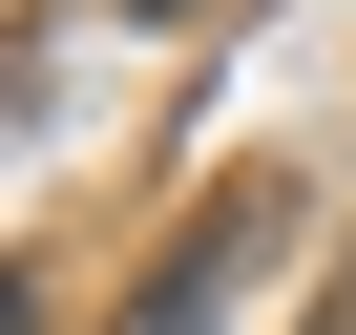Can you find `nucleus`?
<instances>
[{
	"label": "nucleus",
	"mask_w": 356,
	"mask_h": 335,
	"mask_svg": "<svg viewBox=\"0 0 356 335\" xmlns=\"http://www.w3.org/2000/svg\"><path fill=\"white\" fill-rule=\"evenodd\" d=\"M273 252H293V210H273V189H231V210H210L189 252H168V272L126 293V335H210V314H231V293H252Z\"/></svg>",
	"instance_id": "nucleus-1"
},
{
	"label": "nucleus",
	"mask_w": 356,
	"mask_h": 335,
	"mask_svg": "<svg viewBox=\"0 0 356 335\" xmlns=\"http://www.w3.org/2000/svg\"><path fill=\"white\" fill-rule=\"evenodd\" d=\"M314 335H356V293H335V314H314Z\"/></svg>",
	"instance_id": "nucleus-2"
}]
</instances>
